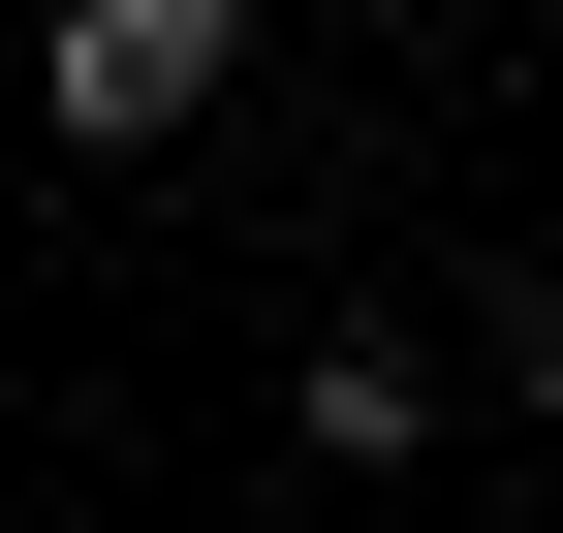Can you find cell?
<instances>
[{
    "mask_svg": "<svg viewBox=\"0 0 563 533\" xmlns=\"http://www.w3.org/2000/svg\"><path fill=\"white\" fill-rule=\"evenodd\" d=\"M439 377H501V409L563 439V251H501V283H470V346H439Z\"/></svg>",
    "mask_w": 563,
    "mask_h": 533,
    "instance_id": "cell-3",
    "label": "cell"
},
{
    "mask_svg": "<svg viewBox=\"0 0 563 533\" xmlns=\"http://www.w3.org/2000/svg\"><path fill=\"white\" fill-rule=\"evenodd\" d=\"M220 63H251V0H63V32H32V126H63V157H188Z\"/></svg>",
    "mask_w": 563,
    "mask_h": 533,
    "instance_id": "cell-1",
    "label": "cell"
},
{
    "mask_svg": "<svg viewBox=\"0 0 563 533\" xmlns=\"http://www.w3.org/2000/svg\"><path fill=\"white\" fill-rule=\"evenodd\" d=\"M282 409H313L344 471H407V439H439V346H407V314H313V377H282Z\"/></svg>",
    "mask_w": 563,
    "mask_h": 533,
    "instance_id": "cell-2",
    "label": "cell"
}]
</instances>
